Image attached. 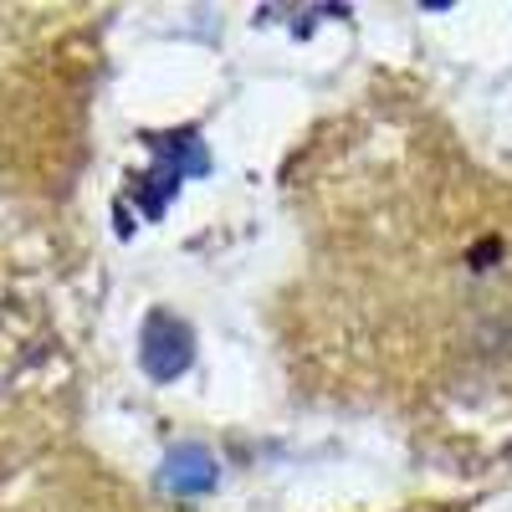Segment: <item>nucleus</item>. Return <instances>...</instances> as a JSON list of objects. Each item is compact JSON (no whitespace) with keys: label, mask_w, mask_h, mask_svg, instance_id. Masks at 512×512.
I'll use <instances>...</instances> for the list:
<instances>
[{"label":"nucleus","mask_w":512,"mask_h":512,"mask_svg":"<svg viewBox=\"0 0 512 512\" xmlns=\"http://www.w3.org/2000/svg\"><path fill=\"white\" fill-rule=\"evenodd\" d=\"M216 456H210L205 446H175L164 461V487L180 492V497H205L210 487H216Z\"/></svg>","instance_id":"obj_2"},{"label":"nucleus","mask_w":512,"mask_h":512,"mask_svg":"<svg viewBox=\"0 0 512 512\" xmlns=\"http://www.w3.org/2000/svg\"><path fill=\"white\" fill-rule=\"evenodd\" d=\"M190 349H195V338L180 318H169V313H154L149 328H144V369L154 379H175L190 369Z\"/></svg>","instance_id":"obj_1"}]
</instances>
